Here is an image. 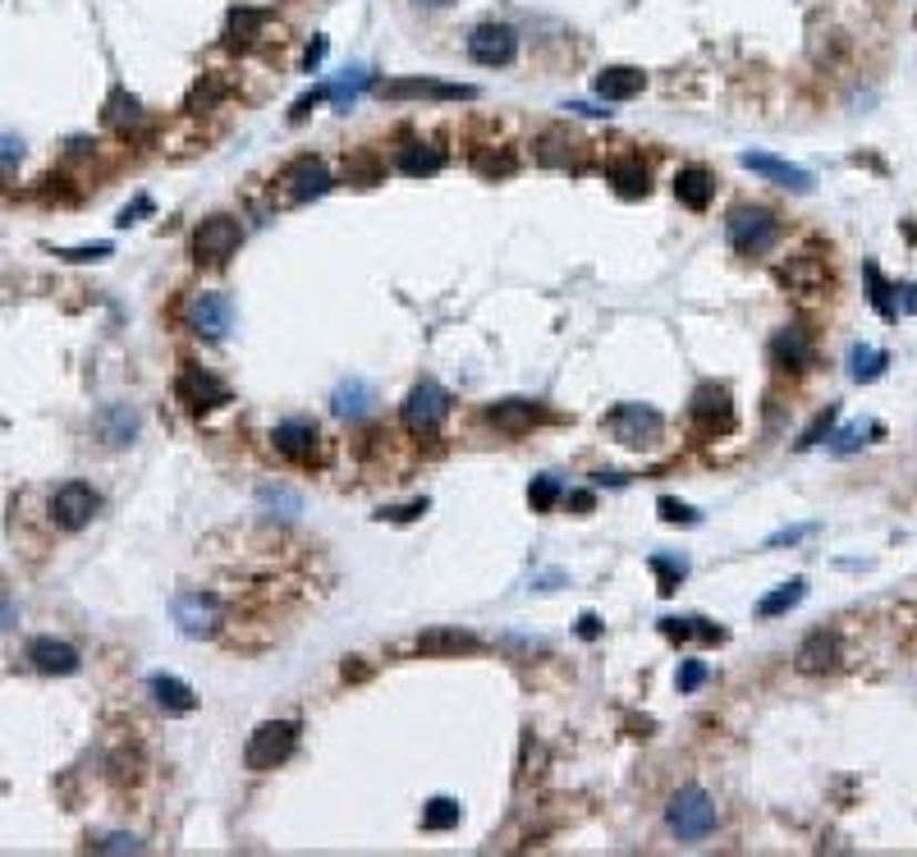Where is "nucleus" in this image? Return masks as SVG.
I'll return each mask as SVG.
<instances>
[{
    "label": "nucleus",
    "instance_id": "obj_36",
    "mask_svg": "<svg viewBox=\"0 0 917 857\" xmlns=\"http://www.w3.org/2000/svg\"><path fill=\"white\" fill-rule=\"evenodd\" d=\"M266 19H271L266 10H248V6L230 10V42H234V47H248V42L257 38V28H262Z\"/></svg>",
    "mask_w": 917,
    "mask_h": 857
},
{
    "label": "nucleus",
    "instance_id": "obj_38",
    "mask_svg": "<svg viewBox=\"0 0 917 857\" xmlns=\"http://www.w3.org/2000/svg\"><path fill=\"white\" fill-rule=\"evenodd\" d=\"M560 496H564V487L556 482V477H532V487H528V504H532L537 513H551V509L560 504Z\"/></svg>",
    "mask_w": 917,
    "mask_h": 857
},
{
    "label": "nucleus",
    "instance_id": "obj_44",
    "mask_svg": "<svg viewBox=\"0 0 917 857\" xmlns=\"http://www.w3.org/2000/svg\"><path fill=\"white\" fill-rule=\"evenodd\" d=\"M23 161V139L19 133H0V170H14Z\"/></svg>",
    "mask_w": 917,
    "mask_h": 857
},
{
    "label": "nucleus",
    "instance_id": "obj_31",
    "mask_svg": "<svg viewBox=\"0 0 917 857\" xmlns=\"http://www.w3.org/2000/svg\"><path fill=\"white\" fill-rule=\"evenodd\" d=\"M440 165H446V152L431 147V143H409V147L399 152V170H404V175H414V180L436 175Z\"/></svg>",
    "mask_w": 917,
    "mask_h": 857
},
{
    "label": "nucleus",
    "instance_id": "obj_33",
    "mask_svg": "<svg viewBox=\"0 0 917 857\" xmlns=\"http://www.w3.org/2000/svg\"><path fill=\"white\" fill-rule=\"evenodd\" d=\"M886 363H890V354L886 349H872V345H854L848 349V376L863 386V381H876L880 371H886Z\"/></svg>",
    "mask_w": 917,
    "mask_h": 857
},
{
    "label": "nucleus",
    "instance_id": "obj_2",
    "mask_svg": "<svg viewBox=\"0 0 917 857\" xmlns=\"http://www.w3.org/2000/svg\"><path fill=\"white\" fill-rule=\"evenodd\" d=\"M725 238L738 257H762L780 238V221L766 207H748V202H743V207H734L725 216Z\"/></svg>",
    "mask_w": 917,
    "mask_h": 857
},
{
    "label": "nucleus",
    "instance_id": "obj_7",
    "mask_svg": "<svg viewBox=\"0 0 917 857\" xmlns=\"http://www.w3.org/2000/svg\"><path fill=\"white\" fill-rule=\"evenodd\" d=\"M184 326L202 339H225L230 326H234V298L221 294V289H207V294H193L189 307H184Z\"/></svg>",
    "mask_w": 917,
    "mask_h": 857
},
{
    "label": "nucleus",
    "instance_id": "obj_53",
    "mask_svg": "<svg viewBox=\"0 0 917 857\" xmlns=\"http://www.w3.org/2000/svg\"><path fill=\"white\" fill-rule=\"evenodd\" d=\"M322 55H326V38H317V42L308 47V55H303V70H317Z\"/></svg>",
    "mask_w": 917,
    "mask_h": 857
},
{
    "label": "nucleus",
    "instance_id": "obj_1",
    "mask_svg": "<svg viewBox=\"0 0 917 857\" xmlns=\"http://www.w3.org/2000/svg\"><path fill=\"white\" fill-rule=\"evenodd\" d=\"M716 820H721V812H716V803H711V794H702V788H679V794L670 798V807H665V826L684 839V844H697V839H706L711 830H716Z\"/></svg>",
    "mask_w": 917,
    "mask_h": 857
},
{
    "label": "nucleus",
    "instance_id": "obj_45",
    "mask_svg": "<svg viewBox=\"0 0 917 857\" xmlns=\"http://www.w3.org/2000/svg\"><path fill=\"white\" fill-rule=\"evenodd\" d=\"M55 257H64V262H101V257H111V244H92V248H60Z\"/></svg>",
    "mask_w": 917,
    "mask_h": 857
},
{
    "label": "nucleus",
    "instance_id": "obj_23",
    "mask_svg": "<svg viewBox=\"0 0 917 857\" xmlns=\"http://www.w3.org/2000/svg\"><path fill=\"white\" fill-rule=\"evenodd\" d=\"M674 197L684 202L689 212H706L711 207V197H716V180H711V170L702 165H684L674 175Z\"/></svg>",
    "mask_w": 917,
    "mask_h": 857
},
{
    "label": "nucleus",
    "instance_id": "obj_8",
    "mask_svg": "<svg viewBox=\"0 0 917 857\" xmlns=\"http://www.w3.org/2000/svg\"><path fill=\"white\" fill-rule=\"evenodd\" d=\"M51 523L64 528V532H79L96 519V509H101V496L88 487V482H64L51 491Z\"/></svg>",
    "mask_w": 917,
    "mask_h": 857
},
{
    "label": "nucleus",
    "instance_id": "obj_43",
    "mask_svg": "<svg viewBox=\"0 0 917 857\" xmlns=\"http://www.w3.org/2000/svg\"><path fill=\"white\" fill-rule=\"evenodd\" d=\"M706 683V665L702 661H684L679 665V693H697Z\"/></svg>",
    "mask_w": 917,
    "mask_h": 857
},
{
    "label": "nucleus",
    "instance_id": "obj_24",
    "mask_svg": "<svg viewBox=\"0 0 917 857\" xmlns=\"http://www.w3.org/2000/svg\"><path fill=\"white\" fill-rule=\"evenodd\" d=\"M418 651L422 656H472L482 651V637H472L468 629H427L418 637Z\"/></svg>",
    "mask_w": 917,
    "mask_h": 857
},
{
    "label": "nucleus",
    "instance_id": "obj_34",
    "mask_svg": "<svg viewBox=\"0 0 917 857\" xmlns=\"http://www.w3.org/2000/svg\"><path fill=\"white\" fill-rule=\"evenodd\" d=\"M803 596H807V582H803V578H794V582H785V588H780V592L762 596V601H757V614H762V620H775V614L794 610Z\"/></svg>",
    "mask_w": 917,
    "mask_h": 857
},
{
    "label": "nucleus",
    "instance_id": "obj_12",
    "mask_svg": "<svg viewBox=\"0 0 917 857\" xmlns=\"http://www.w3.org/2000/svg\"><path fill=\"white\" fill-rule=\"evenodd\" d=\"M689 418H693V427H697L702 436L730 431V427H734V399H730V390L716 386V381L697 386V390H693V404H689Z\"/></svg>",
    "mask_w": 917,
    "mask_h": 857
},
{
    "label": "nucleus",
    "instance_id": "obj_54",
    "mask_svg": "<svg viewBox=\"0 0 917 857\" xmlns=\"http://www.w3.org/2000/svg\"><path fill=\"white\" fill-rule=\"evenodd\" d=\"M592 504H597V496H592V491H573V496H569V509H579V513H588Z\"/></svg>",
    "mask_w": 917,
    "mask_h": 857
},
{
    "label": "nucleus",
    "instance_id": "obj_20",
    "mask_svg": "<svg viewBox=\"0 0 917 857\" xmlns=\"http://www.w3.org/2000/svg\"><path fill=\"white\" fill-rule=\"evenodd\" d=\"M496 431H505V436H523V431H532L537 422H541V408L532 404V399H500V404H491L487 414H482Z\"/></svg>",
    "mask_w": 917,
    "mask_h": 857
},
{
    "label": "nucleus",
    "instance_id": "obj_56",
    "mask_svg": "<svg viewBox=\"0 0 917 857\" xmlns=\"http://www.w3.org/2000/svg\"><path fill=\"white\" fill-rule=\"evenodd\" d=\"M904 313H917V285L904 289Z\"/></svg>",
    "mask_w": 917,
    "mask_h": 857
},
{
    "label": "nucleus",
    "instance_id": "obj_57",
    "mask_svg": "<svg viewBox=\"0 0 917 857\" xmlns=\"http://www.w3.org/2000/svg\"><path fill=\"white\" fill-rule=\"evenodd\" d=\"M418 6H427V10H446V6H455V0H418Z\"/></svg>",
    "mask_w": 917,
    "mask_h": 857
},
{
    "label": "nucleus",
    "instance_id": "obj_51",
    "mask_svg": "<svg viewBox=\"0 0 917 857\" xmlns=\"http://www.w3.org/2000/svg\"><path fill=\"white\" fill-rule=\"evenodd\" d=\"M803 537H812V528H785V532H775L766 545H794V541H803Z\"/></svg>",
    "mask_w": 917,
    "mask_h": 857
},
{
    "label": "nucleus",
    "instance_id": "obj_39",
    "mask_svg": "<svg viewBox=\"0 0 917 857\" xmlns=\"http://www.w3.org/2000/svg\"><path fill=\"white\" fill-rule=\"evenodd\" d=\"M652 573L661 578V592L670 596L679 582H684V573H689V560H679V555H652Z\"/></svg>",
    "mask_w": 917,
    "mask_h": 857
},
{
    "label": "nucleus",
    "instance_id": "obj_22",
    "mask_svg": "<svg viewBox=\"0 0 917 857\" xmlns=\"http://www.w3.org/2000/svg\"><path fill=\"white\" fill-rule=\"evenodd\" d=\"M771 363H775L780 371L807 367V363H812V335H807L803 326H785V330L771 339Z\"/></svg>",
    "mask_w": 917,
    "mask_h": 857
},
{
    "label": "nucleus",
    "instance_id": "obj_32",
    "mask_svg": "<svg viewBox=\"0 0 917 857\" xmlns=\"http://www.w3.org/2000/svg\"><path fill=\"white\" fill-rule=\"evenodd\" d=\"M573 147H579V139H573L569 129H547V133L537 139V161H541V165H569Z\"/></svg>",
    "mask_w": 917,
    "mask_h": 857
},
{
    "label": "nucleus",
    "instance_id": "obj_29",
    "mask_svg": "<svg viewBox=\"0 0 917 857\" xmlns=\"http://www.w3.org/2000/svg\"><path fill=\"white\" fill-rule=\"evenodd\" d=\"M610 184L620 188V197H648L652 175H648V165H642L638 156H624V161L610 165Z\"/></svg>",
    "mask_w": 917,
    "mask_h": 857
},
{
    "label": "nucleus",
    "instance_id": "obj_3",
    "mask_svg": "<svg viewBox=\"0 0 917 857\" xmlns=\"http://www.w3.org/2000/svg\"><path fill=\"white\" fill-rule=\"evenodd\" d=\"M294 743H298L294 720H266V725H257L244 743V766L248 771H276L294 757Z\"/></svg>",
    "mask_w": 917,
    "mask_h": 857
},
{
    "label": "nucleus",
    "instance_id": "obj_26",
    "mask_svg": "<svg viewBox=\"0 0 917 857\" xmlns=\"http://www.w3.org/2000/svg\"><path fill=\"white\" fill-rule=\"evenodd\" d=\"M147 688H152V697H156V706H161L165 715H189V711L197 706L193 688H189L184 679H175V674H152Z\"/></svg>",
    "mask_w": 917,
    "mask_h": 857
},
{
    "label": "nucleus",
    "instance_id": "obj_19",
    "mask_svg": "<svg viewBox=\"0 0 917 857\" xmlns=\"http://www.w3.org/2000/svg\"><path fill=\"white\" fill-rule=\"evenodd\" d=\"M642 88H648V74L633 70V64H605V70L592 79V92L601 101H633Z\"/></svg>",
    "mask_w": 917,
    "mask_h": 857
},
{
    "label": "nucleus",
    "instance_id": "obj_14",
    "mask_svg": "<svg viewBox=\"0 0 917 857\" xmlns=\"http://www.w3.org/2000/svg\"><path fill=\"white\" fill-rule=\"evenodd\" d=\"M281 184H285L289 202H313V197L330 193V170H326L317 156H298V161L285 170V175H281Z\"/></svg>",
    "mask_w": 917,
    "mask_h": 857
},
{
    "label": "nucleus",
    "instance_id": "obj_17",
    "mask_svg": "<svg viewBox=\"0 0 917 857\" xmlns=\"http://www.w3.org/2000/svg\"><path fill=\"white\" fill-rule=\"evenodd\" d=\"M271 440H276V450L285 455V459H294V463H308L313 455H317V422L313 418H285L276 431H271Z\"/></svg>",
    "mask_w": 917,
    "mask_h": 857
},
{
    "label": "nucleus",
    "instance_id": "obj_47",
    "mask_svg": "<svg viewBox=\"0 0 917 857\" xmlns=\"http://www.w3.org/2000/svg\"><path fill=\"white\" fill-rule=\"evenodd\" d=\"M322 96H330V88H313V92H308V96H298V101H294V111H289V120H294V124H298V120H303V115H308V111H313V106H317V101H322Z\"/></svg>",
    "mask_w": 917,
    "mask_h": 857
},
{
    "label": "nucleus",
    "instance_id": "obj_49",
    "mask_svg": "<svg viewBox=\"0 0 917 857\" xmlns=\"http://www.w3.org/2000/svg\"><path fill=\"white\" fill-rule=\"evenodd\" d=\"M858 445H863V427H848V431L835 436V455H854Z\"/></svg>",
    "mask_w": 917,
    "mask_h": 857
},
{
    "label": "nucleus",
    "instance_id": "obj_13",
    "mask_svg": "<svg viewBox=\"0 0 917 857\" xmlns=\"http://www.w3.org/2000/svg\"><path fill=\"white\" fill-rule=\"evenodd\" d=\"M28 661L38 674H51V679H70L83 670V656H79V646L70 642H60V637H32L28 642Z\"/></svg>",
    "mask_w": 917,
    "mask_h": 857
},
{
    "label": "nucleus",
    "instance_id": "obj_25",
    "mask_svg": "<svg viewBox=\"0 0 917 857\" xmlns=\"http://www.w3.org/2000/svg\"><path fill=\"white\" fill-rule=\"evenodd\" d=\"M92 431L106 440V445H129L133 436H139V414H133L129 404H106L101 414L92 418Z\"/></svg>",
    "mask_w": 917,
    "mask_h": 857
},
{
    "label": "nucleus",
    "instance_id": "obj_21",
    "mask_svg": "<svg viewBox=\"0 0 917 857\" xmlns=\"http://www.w3.org/2000/svg\"><path fill=\"white\" fill-rule=\"evenodd\" d=\"M371 404H377V390H371V381H363V376H349V381H339L335 395H330V414L335 418H345V422H358L371 414Z\"/></svg>",
    "mask_w": 917,
    "mask_h": 857
},
{
    "label": "nucleus",
    "instance_id": "obj_41",
    "mask_svg": "<svg viewBox=\"0 0 917 857\" xmlns=\"http://www.w3.org/2000/svg\"><path fill=\"white\" fill-rule=\"evenodd\" d=\"M92 853H143V839L139 835H101V839H92Z\"/></svg>",
    "mask_w": 917,
    "mask_h": 857
},
{
    "label": "nucleus",
    "instance_id": "obj_10",
    "mask_svg": "<svg viewBox=\"0 0 917 857\" xmlns=\"http://www.w3.org/2000/svg\"><path fill=\"white\" fill-rule=\"evenodd\" d=\"M175 624L184 637H216L221 633V601L212 592H180L175 596Z\"/></svg>",
    "mask_w": 917,
    "mask_h": 857
},
{
    "label": "nucleus",
    "instance_id": "obj_40",
    "mask_svg": "<svg viewBox=\"0 0 917 857\" xmlns=\"http://www.w3.org/2000/svg\"><path fill=\"white\" fill-rule=\"evenodd\" d=\"M656 509H661V519H665V523H684V528H689V523H697V509H693V504H684V500H674V496H661V504H656Z\"/></svg>",
    "mask_w": 917,
    "mask_h": 857
},
{
    "label": "nucleus",
    "instance_id": "obj_15",
    "mask_svg": "<svg viewBox=\"0 0 917 857\" xmlns=\"http://www.w3.org/2000/svg\"><path fill=\"white\" fill-rule=\"evenodd\" d=\"M381 96L390 101H409V96H427V101H472L478 88L472 83H436V79H395L381 88Z\"/></svg>",
    "mask_w": 917,
    "mask_h": 857
},
{
    "label": "nucleus",
    "instance_id": "obj_11",
    "mask_svg": "<svg viewBox=\"0 0 917 857\" xmlns=\"http://www.w3.org/2000/svg\"><path fill=\"white\" fill-rule=\"evenodd\" d=\"M468 55L478 64H487V70H500V64H509L519 55V32L509 23H478L468 32Z\"/></svg>",
    "mask_w": 917,
    "mask_h": 857
},
{
    "label": "nucleus",
    "instance_id": "obj_52",
    "mask_svg": "<svg viewBox=\"0 0 917 857\" xmlns=\"http://www.w3.org/2000/svg\"><path fill=\"white\" fill-rule=\"evenodd\" d=\"M14 624H19V610H14V601L0 596V633H10Z\"/></svg>",
    "mask_w": 917,
    "mask_h": 857
},
{
    "label": "nucleus",
    "instance_id": "obj_42",
    "mask_svg": "<svg viewBox=\"0 0 917 857\" xmlns=\"http://www.w3.org/2000/svg\"><path fill=\"white\" fill-rule=\"evenodd\" d=\"M831 427H835V408H826V414H817V422H812L803 436H798V450H812L822 436H831Z\"/></svg>",
    "mask_w": 917,
    "mask_h": 857
},
{
    "label": "nucleus",
    "instance_id": "obj_16",
    "mask_svg": "<svg viewBox=\"0 0 917 857\" xmlns=\"http://www.w3.org/2000/svg\"><path fill=\"white\" fill-rule=\"evenodd\" d=\"M738 161H743V170H753V175H762V180H771V184H780V188H794V193H807V188H812V175H807L803 165H789V161H780V156H771V152H743Z\"/></svg>",
    "mask_w": 917,
    "mask_h": 857
},
{
    "label": "nucleus",
    "instance_id": "obj_35",
    "mask_svg": "<svg viewBox=\"0 0 917 857\" xmlns=\"http://www.w3.org/2000/svg\"><path fill=\"white\" fill-rule=\"evenodd\" d=\"M463 820V807L455 798H431L422 807V830H455Z\"/></svg>",
    "mask_w": 917,
    "mask_h": 857
},
{
    "label": "nucleus",
    "instance_id": "obj_46",
    "mask_svg": "<svg viewBox=\"0 0 917 857\" xmlns=\"http://www.w3.org/2000/svg\"><path fill=\"white\" fill-rule=\"evenodd\" d=\"M418 513H427V500L399 504V509H381V519H390V523H409V519H418Z\"/></svg>",
    "mask_w": 917,
    "mask_h": 857
},
{
    "label": "nucleus",
    "instance_id": "obj_30",
    "mask_svg": "<svg viewBox=\"0 0 917 857\" xmlns=\"http://www.w3.org/2000/svg\"><path fill=\"white\" fill-rule=\"evenodd\" d=\"M780 280L789 289H803V294H817L826 285V262L822 257H794L785 271H780Z\"/></svg>",
    "mask_w": 917,
    "mask_h": 857
},
{
    "label": "nucleus",
    "instance_id": "obj_50",
    "mask_svg": "<svg viewBox=\"0 0 917 857\" xmlns=\"http://www.w3.org/2000/svg\"><path fill=\"white\" fill-rule=\"evenodd\" d=\"M143 212H152V202H147V197H139V202H133V207H124V212H120V221H115V225H120V229H129V225H133V221H139V216H143Z\"/></svg>",
    "mask_w": 917,
    "mask_h": 857
},
{
    "label": "nucleus",
    "instance_id": "obj_48",
    "mask_svg": "<svg viewBox=\"0 0 917 857\" xmlns=\"http://www.w3.org/2000/svg\"><path fill=\"white\" fill-rule=\"evenodd\" d=\"M661 633L670 642H689L693 637V620H661Z\"/></svg>",
    "mask_w": 917,
    "mask_h": 857
},
{
    "label": "nucleus",
    "instance_id": "obj_27",
    "mask_svg": "<svg viewBox=\"0 0 917 857\" xmlns=\"http://www.w3.org/2000/svg\"><path fill=\"white\" fill-rule=\"evenodd\" d=\"M257 513H266V519H281V523H294L298 513H303V496L281 487V482H266L257 487Z\"/></svg>",
    "mask_w": 917,
    "mask_h": 857
},
{
    "label": "nucleus",
    "instance_id": "obj_55",
    "mask_svg": "<svg viewBox=\"0 0 917 857\" xmlns=\"http://www.w3.org/2000/svg\"><path fill=\"white\" fill-rule=\"evenodd\" d=\"M579 633H583V637H597V633H601V620H597V614H583V620H579Z\"/></svg>",
    "mask_w": 917,
    "mask_h": 857
},
{
    "label": "nucleus",
    "instance_id": "obj_28",
    "mask_svg": "<svg viewBox=\"0 0 917 857\" xmlns=\"http://www.w3.org/2000/svg\"><path fill=\"white\" fill-rule=\"evenodd\" d=\"M106 124L120 133V139H129V133H139V129L147 124L143 106H139V96H129L124 88H115V92H111V101H106Z\"/></svg>",
    "mask_w": 917,
    "mask_h": 857
},
{
    "label": "nucleus",
    "instance_id": "obj_18",
    "mask_svg": "<svg viewBox=\"0 0 917 857\" xmlns=\"http://www.w3.org/2000/svg\"><path fill=\"white\" fill-rule=\"evenodd\" d=\"M798 674H831L839 665V637L817 629V633H807L803 646H798V656H794Z\"/></svg>",
    "mask_w": 917,
    "mask_h": 857
},
{
    "label": "nucleus",
    "instance_id": "obj_5",
    "mask_svg": "<svg viewBox=\"0 0 917 857\" xmlns=\"http://www.w3.org/2000/svg\"><path fill=\"white\" fill-rule=\"evenodd\" d=\"M665 418L656 414L652 404H620V408H610L605 414V431L615 436L620 445H629V450H642V445H652L661 436Z\"/></svg>",
    "mask_w": 917,
    "mask_h": 857
},
{
    "label": "nucleus",
    "instance_id": "obj_37",
    "mask_svg": "<svg viewBox=\"0 0 917 857\" xmlns=\"http://www.w3.org/2000/svg\"><path fill=\"white\" fill-rule=\"evenodd\" d=\"M367 83H371V70H367V64H354V70H345V79H339V83H330V96H335V106H339V111H349V101H354V96H358Z\"/></svg>",
    "mask_w": 917,
    "mask_h": 857
},
{
    "label": "nucleus",
    "instance_id": "obj_6",
    "mask_svg": "<svg viewBox=\"0 0 917 857\" xmlns=\"http://www.w3.org/2000/svg\"><path fill=\"white\" fill-rule=\"evenodd\" d=\"M244 244V225L234 216H207L197 229H193V257L207 262V266H225Z\"/></svg>",
    "mask_w": 917,
    "mask_h": 857
},
{
    "label": "nucleus",
    "instance_id": "obj_9",
    "mask_svg": "<svg viewBox=\"0 0 917 857\" xmlns=\"http://www.w3.org/2000/svg\"><path fill=\"white\" fill-rule=\"evenodd\" d=\"M175 395H180V404L189 408V414H207V408L230 404V386L221 381V376H212L207 367H197V363H189L175 376Z\"/></svg>",
    "mask_w": 917,
    "mask_h": 857
},
{
    "label": "nucleus",
    "instance_id": "obj_4",
    "mask_svg": "<svg viewBox=\"0 0 917 857\" xmlns=\"http://www.w3.org/2000/svg\"><path fill=\"white\" fill-rule=\"evenodd\" d=\"M446 418H450V395H446V386H436V381H418L409 390V399H404V408H399L404 431L418 436V440H431Z\"/></svg>",
    "mask_w": 917,
    "mask_h": 857
}]
</instances>
